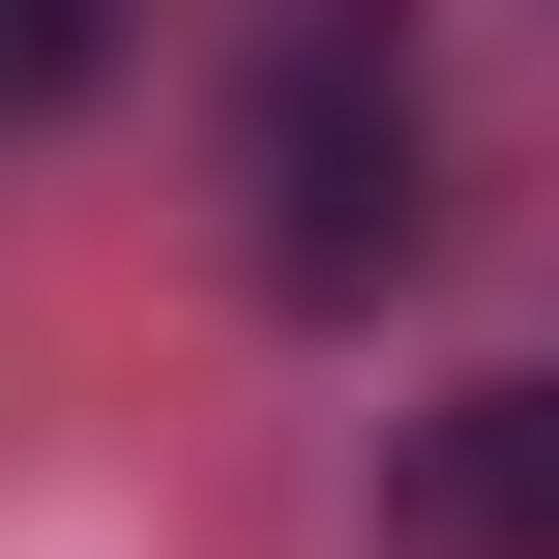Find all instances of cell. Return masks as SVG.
Instances as JSON below:
<instances>
[{"instance_id": "obj_1", "label": "cell", "mask_w": 559, "mask_h": 559, "mask_svg": "<svg viewBox=\"0 0 559 559\" xmlns=\"http://www.w3.org/2000/svg\"><path fill=\"white\" fill-rule=\"evenodd\" d=\"M383 236H413V118L295 59V88H265V265H295V295H354Z\"/></svg>"}, {"instance_id": "obj_2", "label": "cell", "mask_w": 559, "mask_h": 559, "mask_svg": "<svg viewBox=\"0 0 559 559\" xmlns=\"http://www.w3.org/2000/svg\"><path fill=\"white\" fill-rule=\"evenodd\" d=\"M413 559H559V383L413 413Z\"/></svg>"}, {"instance_id": "obj_3", "label": "cell", "mask_w": 559, "mask_h": 559, "mask_svg": "<svg viewBox=\"0 0 559 559\" xmlns=\"http://www.w3.org/2000/svg\"><path fill=\"white\" fill-rule=\"evenodd\" d=\"M88 59H118V0H0V118H59Z\"/></svg>"}]
</instances>
